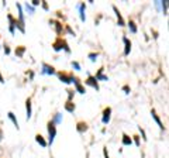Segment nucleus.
<instances>
[{
	"instance_id": "obj_1",
	"label": "nucleus",
	"mask_w": 169,
	"mask_h": 158,
	"mask_svg": "<svg viewBox=\"0 0 169 158\" xmlns=\"http://www.w3.org/2000/svg\"><path fill=\"white\" fill-rule=\"evenodd\" d=\"M52 48H54V51H56V52H59V51L64 50L66 54H71L69 44L66 42V40H65L64 37H56V40L52 42Z\"/></svg>"
},
{
	"instance_id": "obj_2",
	"label": "nucleus",
	"mask_w": 169,
	"mask_h": 158,
	"mask_svg": "<svg viewBox=\"0 0 169 158\" xmlns=\"http://www.w3.org/2000/svg\"><path fill=\"white\" fill-rule=\"evenodd\" d=\"M47 130H48V141H47V143H48V144H52L55 137H56V126L50 120L47 123Z\"/></svg>"
},
{
	"instance_id": "obj_3",
	"label": "nucleus",
	"mask_w": 169,
	"mask_h": 158,
	"mask_svg": "<svg viewBox=\"0 0 169 158\" xmlns=\"http://www.w3.org/2000/svg\"><path fill=\"white\" fill-rule=\"evenodd\" d=\"M56 75H58V78H59V81L62 82V84H72V79H73V74H68V72H64V71H59V72H56Z\"/></svg>"
},
{
	"instance_id": "obj_4",
	"label": "nucleus",
	"mask_w": 169,
	"mask_h": 158,
	"mask_svg": "<svg viewBox=\"0 0 169 158\" xmlns=\"http://www.w3.org/2000/svg\"><path fill=\"white\" fill-rule=\"evenodd\" d=\"M50 26L54 28V31L58 34V37H61L64 34V26H62L61 21H58V20H50Z\"/></svg>"
},
{
	"instance_id": "obj_5",
	"label": "nucleus",
	"mask_w": 169,
	"mask_h": 158,
	"mask_svg": "<svg viewBox=\"0 0 169 158\" xmlns=\"http://www.w3.org/2000/svg\"><path fill=\"white\" fill-rule=\"evenodd\" d=\"M72 84L75 85V92L80 93V95H85V93H86V89H85V86L82 85V82H80V79H79L78 76H73Z\"/></svg>"
},
{
	"instance_id": "obj_6",
	"label": "nucleus",
	"mask_w": 169,
	"mask_h": 158,
	"mask_svg": "<svg viewBox=\"0 0 169 158\" xmlns=\"http://www.w3.org/2000/svg\"><path fill=\"white\" fill-rule=\"evenodd\" d=\"M56 71L52 65L47 64V62H42L41 64V75H55Z\"/></svg>"
},
{
	"instance_id": "obj_7",
	"label": "nucleus",
	"mask_w": 169,
	"mask_h": 158,
	"mask_svg": "<svg viewBox=\"0 0 169 158\" xmlns=\"http://www.w3.org/2000/svg\"><path fill=\"white\" fill-rule=\"evenodd\" d=\"M85 84L87 85V86H90V88L93 89H96V90H99V82L96 81V78L95 76H92V75H87V79L85 81Z\"/></svg>"
},
{
	"instance_id": "obj_8",
	"label": "nucleus",
	"mask_w": 169,
	"mask_h": 158,
	"mask_svg": "<svg viewBox=\"0 0 169 158\" xmlns=\"http://www.w3.org/2000/svg\"><path fill=\"white\" fill-rule=\"evenodd\" d=\"M110 119H111V107H106L103 110V117H101V123L103 124H109Z\"/></svg>"
},
{
	"instance_id": "obj_9",
	"label": "nucleus",
	"mask_w": 169,
	"mask_h": 158,
	"mask_svg": "<svg viewBox=\"0 0 169 158\" xmlns=\"http://www.w3.org/2000/svg\"><path fill=\"white\" fill-rule=\"evenodd\" d=\"M113 10H114L116 17H117V24H119V27H124V26H125V21H124L123 16H121V13H120V10L117 9V6L113 5Z\"/></svg>"
},
{
	"instance_id": "obj_10",
	"label": "nucleus",
	"mask_w": 169,
	"mask_h": 158,
	"mask_svg": "<svg viewBox=\"0 0 169 158\" xmlns=\"http://www.w3.org/2000/svg\"><path fill=\"white\" fill-rule=\"evenodd\" d=\"M16 7H17V10H18V19H17V21H18L20 24H23V26H26V20H24L23 6L20 5V3H16Z\"/></svg>"
},
{
	"instance_id": "obj_11",
	"label": "nucleus",
	"mask_w": 169,
	"mask_h": 158,
	"mask_svg": "<svg viewBox=\"0 0 169 158\" xmlns=\"http://www.w3.org/2000/svg\"><path fill=\"white\" fill-rule=\"evenodd\" d=\"M7 19H9V31H10V34L11 35H14L16 34V19H14L11 14H7Z\"/></svg>"
},
{
	"instance_id": "obj_12",
	"label": "nucleus",
	"mask_w": 169,
	"mask_h": 158,
	"mask_svg": "<svg viewBox=\"0 0 169 158\" xmlns=\"http://www.w3.org/2000/svg\"><path fill=\"white\" fill-rule=\"evenodd\" d=\"M103 72H104V68H103V66H101L100 69H99V71L96 72L95 78H96L97 82H99V81H101V82H107V81H109V76H106V75L103 74Z\"/></svg>"
},
{
	"instance_id": "obj_13",
	"label": "nucleus",
	"mask_w": 169,
	"mask_h": 158,
	"mask_svg": "<svg viewBox=\"0 0 169 158\" xmlns=\"http://www.w3.org/2000/svg\"><path fill=\"white\" fill-rule=\"evenodd\" d=\"M78 10H79V17H80V21H86V14H85V11H86V5L85 3H79L78 5Z\"/></svg>"
},
{
	"instance_id": "obj_14",
	"label": "nucleus",
	"mask_w": 169,
	"mask_h": 158,
	"mask_svg": "<svg viewBox=\"0 0 169 158\" xmlns=\"http://www.w3.org/2000/svg\"><path fill=\"white\" fill-rule=\"evenodd\" d=\"M123 42H124V55L127 56V55H130V52H131V41L128 40V37L124 35Z\"/></svg>"
},
{
	"instance_id": "obj_15",
	"label": "nucleus",
	"mask_w": 169,
	"mask_h": 158,
	"mask_svg": "<svg viewBox=\"0 0 169 158\" xmlns=\"http://www.w3.org/2000/svg\"><path fill=\"white\" fill-rule=\"evenodd\" d=\"M87 130H89V126H87L86 121H79L78 124H76V131H78L79 134H83Z\"/></svg>"
},
{
	"instance_id": "obj_16",
	"label": "nucleus",
	"mask_w": 169,
	"mask_h": 158,
	"mask_svg": "<svg viewBox=\"0 0 169 158\" xmlns=\"http://www.w3.org/2000/svg\"><path fill=\"white\" fill-rule=\"evenodd\" d=\"M151 116H152V119L155 120V123H156V124L159 126V129H161V130H165V126H164V123H162V120H161V119H159V116L156 114V112H155V110H154V109H152V110H151Z\"/></svg>"
},
{
	"instance_id": "obj_17",
	"label": "nucleus",
	"mask_w": 169,
	"mask_h": 158,
	"mask_svg": "<svg viewBox=\"0 0 169 158\" xmlns=\"http://www.w3.org/2000/svg\"><path fill=\"white\" fill-rule=\"evenodd\" d=\"M26 112H27V120H30L32 116V109H31V98H27L26 100Z\"/></svg>"
},
{
	"instance_id": "obj_18",
	"label": "nucleus",
	"mask_w": 169,
	"mask_h": 158,
	"mask_svg": "<svg viewBox=\"0 0 169 158\" xmlns=\"http://www.w3.org/2000/svg\"><path fill=\"white\" fill-rule=\"evenodd\" d=\"M121 144H123L124 147H128V145L133 144V138H131L128 134H125V133H124L123 137H121Z\"/></svg>"
},
{
	"instance_id": "obj_19",
	"label": "nucleus",
	"mask_w": 169,
	"mask_h": 158,
	"mask_svg": "<svg viewBox=\"0 0 169 158\" xmlns=\"http://www.w3.org/2000/svg\"><path fill=\"white\" fill-rule=\"evenodd\" d=\"M26 51H27V48L24 45H20L17 47L16 50H14V54H16V56H18V58H23L24 54H26Z\"/></svg>"
},
{
	"instance_id": "obj_20",
	"label": "nucleus",
	"mask_w": 169,
	"mask_h": 158,
	"mask_svg": "<svg viewBox=\"0 0 169 158\" xmlns=\"http://www.w3.org/2000/svg\"><path fill=\"white\" fill-rule=\"evenodd\" d=\"M75 109H76V105L73 102H69V100H66V103H65V110L69 113H73L75 112Z\"/></svg>"
},
{
	"instance_id": "obj_21",
	"label": "nucleus",
	"mask_w": 169,
	"mask_h": 158,
	"mask_svg": "<svg viewBox=\"0 0 169 158\" xmlns=\"http://www.w3.org/2000/svg\"><path fill=\"white\" fill-rule=\"evenodd\" d=\"M35 141H37V143H38L40 145H41V147H44V148H45L47 145H48V143H47V140L44 138V137H42L41 134H37V135H35Z\"/></svg>"
},
{
	"instance_id": "obj_22",
	"label": "nucleus",
	"mask_w": 169,
	"mask_h": 158,
	"mask_svg": "<svg viewBox=\"0 0 169 158\" xmlns=\"http://www.w3.org/2000/svg\"><path fill=\"white\" fill-rule=\"evenodd\" d=\"M7 116H9V119H10V120L13 121L14 127H16V129H17V130H18V129H20V126H18V120H17V117L14 116V113H13V112H9V113H7Z\"/></svg>"
},
{
	"instance_id": "obj_23",
	"label": "nucleus",
	"mask_w": 169,
	"mask_h": 158,
	"mask_svg": "<svg viewBox=\"0 0 169 158\" xmlns=\"http://www.w3.org/2000/svg\"><path fill=\"white\" fill-rule=\"evenodd\" d=\"M127 26H128V30H130V31H131L133 34H135L138 31V30H137V24L134 23L133 20H130V21L127 23Z\"/></svg>"
},
{
	"instance_id": "obj_24",
	"label": "nucleus",
	"mask_w": 169,
	"mask_h": 158,
	"mask_svg": "<svg viewBox=\"0 0 169 158\" xmlns=\"http://www.w3.org/2000/svg\"><path fill=\"white\" fill-rule=\"evenodd\" d=\"M51 121H52L55 126L59 124V123H62V114H61V113H55V114H54V119H52Z\"/></svg>"
},
{
	"instance_id": "obj_25",
	"label": "nucleus",
	"mask_w": 169,
	"mask_h": 158,
	"mask_svg": "<svg viewBox=\"0 0 169 158\" xmlns=\"http://www.w3.org/2000/svg\"><path fill=\"white\" fill-rule=\"evenodd\" d=\"M23 7L26 9V11H27V13L30 14V16H32V14H34V7H32V6L30 5V3H26V5H24Z\"/></svg>"
},
{
	"instance_id": "obj_26",
	"label": "nucleus",
	"mask_w": 169,
	"mask_h": 158,
	"mask_svg": "<svg viewBox=\"0 0 169 158\" xmlns=\"http://www.w3.org/2000/svg\"><path fill=\"white\" fill-rule=\"evenodd\" d=\"M66 93H68V100L69 102H73V98H75V89H66Z\"/></svg>"
},
{
	"instance_id": "obj_27",
	"label": "nucleus",
	"mask_w": 169,
	"mask_h": 158,
	"mask_svg": "<svg viewBox=\"0 0 169 158\" xmlns=\"http://www.w3.org/2000/svg\"><path fill=\"white\" fill-rule=\"evenodd\" d=\"M159 5H161V7H162V13L164 14L168 13V2L164 0V2H159Z\"/></svg>"
},
{
	"instance_id": "obj_28",
	"label": "nucleus",
	"mask_w": 169,
	"mask_h": 158,
	"mask_svg": "<svg viewBox=\"0 0 169 158\" xmlns=\"http://www.w3.org/2000/svg\"><path fill=\"white\" fill-rule=\"evenodd\" d=\"M87 58H89L92 62H96V59L99 58V52H90V54L87 55Z\"/></svg>"
},
{
	"instance_id": "obj_29",
	"label": "nucleus",
	"mask_w": 169,
	"mask_h": 158,
	"mask_svg": "<svg viewBox=\"0 0 169 158\" xmlns=\"http://www.w3.org/2000/svg\"><path fill=\"white\" fill-rule=\"evenodd\" d=\"M71 65H72V68L75 71H80V64H79L78 61H72V62H71Z\"/></svg>"
},
{
	"instance_id": "obj_30",
	"label": "nucleus",
	"mask_w": 169,
	"mask_h": 158,
	"mask_svg": "<svg viewBox=\"0 0 169 158\" xmlns=\"http://www.w3.org/2000/svg\"><path fill=\"white\" fill-rule=\"evenodd\" d=\"M138 130H140V134H141L142 140H144V141H146V134H145V130H144V129H142L141 126H140V127H138Z\"/></svg>"
},
{
	"instance_id": "obj_31",
	"label": "nucleus",
	"mask_w": 169,
	"mask_h": 158,
	"mask_svg": "<svg viewBox=\"0 0 169 158\" xmlns=\"http://www.w3.org/2000/svg\"><path fill=\"white\" fill-rule=\"evenodd\" d=\"M133 138H134V143H135V145H137V147H140V145H141L140 137H138V135H133Z\"/></svg>"
},
{
	"instance_id": "obj_32",
	"label": "nucleus",
	"mask_w": 169,
	"mask_h": 158,
	"mask_svg": "<svg viewBox=\"0 0 169 158\" xmlns=\"http://www.w3.org/2000/svg\"><path fill=\"white\" fill-rule=\"evenodd\" d=\"M41 6H42V9L44 10H50V6H48V3H47L45 0H42L41 2Z\"/></svg>"
},
{
	"instance_id": "obj_33",
	"label": "nucleus",
	"mask_w": 169,
	"mask_h": 158,
	"mask_svg": "<svg viewBox=\"0 0 169 158\" xmlns=\"http://www.w3.org/2000/svg\"><path fill=\"white\" fill-rule=\"evenodd\" d=\"M130 90H131V89H130V86H128V85H124V86H123V92L125 93V95H128V93H130Z\"/></svg>"
},
{
	"instance_id": "obj_34",
	"label": "nucleus",
	"mask_w": 169,
	"mask_h": 158,
	"mask_svg": "<svg viewBox=\"0 0 169 158\" xmlns=\"http://www.w3.org/2000/svg\"><path fill=\"white\" fill-rule=\"evenodd\" d=\"M10 52H11L10 47L9 45H5V54H6V55H10Z\"/></svg>"
},
{
	"instance_id": "obj_35",
	"label": "nucleus",
	"mask_w": 169,
	"mask_h": 158,
	"mask_svg": "<svg viewBox=\"0 0 169 158\" xmlns=\"http://www.w3.org/2000/svg\"><path fill=\"white\" fill-rule=\"evenodd\" d=\"M40 5H41V2H38V0H32V3H31L32 7H37V6H40Z\"/></svg>"
},
{
	"instance_id": "obj_36",
	"label": "nucleus",
	"mask_w": 169,
	"mask_h": 158,
	"mask_svg": "<svg viewBox=\"0 0 169 158\" xmlns=\"http://www.w3.org/2000/svg\"><path fill=\"white\" fill-rule=\"evenodd\" d=\"M66 31H68L69 34H72V35H75V31H73V30H72L71 27H69V26H66Z\"/></svg>"
},
{
	"instance_id": "obj_37",
	"label": "nucleus",
	"mask_w": 169,
	"mask_h": 158,
	"mask_svg": "<svg viewBox=\"0 0 169 158\" xmlns=\"http://www.w3.org/2000/svg\"><path fill=\"white\" fill-rule=\"evenodd\" d=\"M103 154H104V158H110L109 157V153H107V148H106V147L103 148Z\"/></svg>"
},
{
	"instance_id": "obj_38",
	"label": "nucleus",
	"mask_w": 169,
	"mask_h": 158,
	"mask_svg": "<svg viewBox=\"0 0 169 158\" xmlns=\"http://www.w3.org/2000/svg\"><path fill=\"white\" fill-rule=\"evenodd\" d=\"M0 84H5V78H3V75L0 74Z\"/></svg>"
},
{
	"instance_id": "obj_39",
	"label": "nucleus",
	"mask_w": 169,
	"mask_h": 158,
	"mask_svg": "<svg viewBox=\"0 0 169 158\" xmlns=\"http://www.w3.org/2000/svg\"><path fill=\"white\" fill-rule=\"evenodd\" d=\"M2 140H3V130L0 129V141H2Z\"/></svg>"
},
{
	"instance_id": "obj_40",
	"label": "nucleus",
	"mask_w": 169,
	"mask_h": 158,
	"mask_svg": "<svg viewBox=\"0 0 169 158\" xmlns=\"http://www.w3.org/2000/svg\"><path fill=\"white\" fill-rule=\"evenodd\" d=\"M51 158H54V157H51Z\"/></svg>"
}]
</instances>
